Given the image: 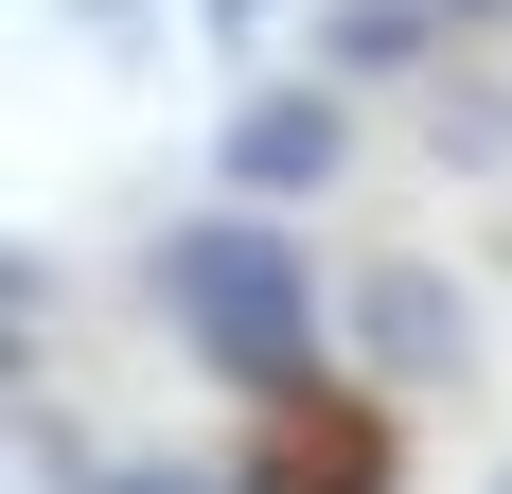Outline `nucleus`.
I'll return each mask as SVG.
<instances>
[{"instance_id":"nucleus-1","label":"nucleus","mask_w":512,"mask_h":494,"mask_svg":"<svg viewBox=\"0 0 512 494\" xmlns=\"http://www.w3.org/2000/svg\"><path fill=\"white\" fill-rule=\"evenodd\" d=\"M159 318L195 336L212 389H248V406L318 389V265L283 247V212H248V195H212L195 230L159 247Z\"/></svg>"},{"instance_id":"nucleus-2","label":"nucleus","mask_w":512,"mask_h":494,"mask_svg":"<svg viewBox=\"0 0 512 494\" xmlns=\"http://www.w3.org/2000/svg\"><path fill=\"white\" fill-rule=\"evenodd\" d=\"M336 336H354L371 389H477V300L424 265V247H371L354 283H336Z\"/></svg>"},{"instance_id":"nucleus-3","label":"nucleus","mask_w":512,"mask_h":494,"mask_svg":"<svg viewBox=\"0 0 512 494\" xmlns=\"http://www.w3.org/2000/svg\"><path fill=\"white\" fill-rule=\"evenodd\" d=\"M389 477H407V442H389L371 389H283V406H248V459H230V494H389Z\"/></svg>"},{"instance_id":"nucleus-4","label":"nucleus","mask_w":512,"mask_h":494,"mask_svg":"<svg viewBox=\"0 0 512 494\" xmlns=\"http://www.w3.org/2000/svg\"><path fill=\"white\" fill-rule=\"evenodd\" d=\"M212 177H230V195L248 212H301V195H336V177H354V106L318 89H230V124H212Z\"/></svg>"},{"instance_id":"nucleus-5","label":"nucleus","mask_w":512,"mask_h":494,"mask_svg":"<svg viewBox=\"0 0 512 494\" xmlns=\"http://www.w3.org/2000/svg\"><path fill=\"white\" fill-rule=\"evenodd\" d=\"M442 71V0H318V89H407Z\"/></svg>"},{"instance_id":"nucleus-6","label":"nucleus","mask_w":512,"mask_h":494,"mask_svg":"<svg viewBox=\"0 0 512 494\" xmlns=\"http://www.w3.org/2000/svg\"><path fill=\"white\" fill-rule=\"evenodd\" d=\"M424 159H442V177H512V89L495 71H442V89H424Z\"/></svg>"},{"instance_id":"nucleus-7","label":"nucleus","mask_w":512,"mask_h":494,"mask_svg":"<svg viewBox=\"0 0 512 494\" xmlns=\"http://www.w3.org/2000/svg\"><path fill=\"white\" fill-rule=\"evenodd\" d=\"M18 477H36V494H89V477H106V459H89V424H71L53 389H18Z\"/></svg>"},{"instance_id":"nucleus-8","label":"nucleus","mask_w":512,"mask_h":494,"mask_svg":"<svg viewBox=\"0 0 512 494\" xmlns=\"http://www.w3.org/2000/svg\"><path fill=\"white\" fill-rule=\"evenodd\" d=\"M36 336H53V247H0V371L36 389Z\"/></svg>"},{"instance_id":"nucleus-9","label":"nucleus","mask_w":512,"mask_h":494,"mask_svg":"<svg viewBox=\"0 0 512 494\" xmlns=\"http://www.w3.org/2000/svg\"><path fill=\"white\" fill-rule=\"evenodd\" d=\"M89 494H230V477H212V459H106Z\"/></svg>"},{"instance_id":"nucleus-10","label":"nucleus","mask_w":512,"mask_h":494,"mask_svg":"<svg viewBox=\"0 0 512 494\" xmlns=\"http://www.w3.org/2000/svg\"><path fill=\"white\" fill-rule=\"evenodd\" d=\"M71 18H89V36H106V53H142V0H71Z\"/></svg>"},{"instance_id":"nucleus-11","label":"nucleus","mask_w":512,"mask_h":494,"mask_svg":"<svg viewBox=\"0 0 512 494\" xmlns=\"http://www.w3.org/2000/svg\"><path fill=\"white\" fill-rule=\"evenodd\" d=\"M195 18H212V36H265V18H283V0H195Z\"/></svg>"},{"instance_id":"nucleus-12","label":"nucleus","mask_w":512,"mask_h":494,"mask_svg":"<svg viewBox=\"0 0 512 494\" xmlns=\"http://www.w3.org/2000/svg\"><path fill=\"white\" fill-rule=\"evenodd\" d=\"M477 18H512V0H442V36H477Z\"/></svg>"},{"instance_id":"nucleus-13","label":"nucleus","mask_w":512,"mask_h":494,"mask_svg":"<svg viewBox=\"0 0 512 494\" xmlns=\"http://www.w3.org/2000/svg\"><path fill=\"white\" fill-rule=\"evenodd\" d=\"M477 494H512V459H495V477H477Z\"/></svg>"}]
</instances>
